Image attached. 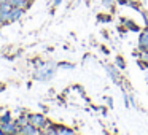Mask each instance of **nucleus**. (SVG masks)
Segmentation results:
<instances>
[{
	"mask_svg": "<svg viewBox=\"0 0 148 135\" xmlns=\"http://www.w3.org/2000/svg\"><path fill=\"white\" fill-rule=\"evenodd\" d=\"M112 2H113V0H103V5H105V7H108V5H112Z\"/></svg>",
	"mask_w": 148,
	"mask_h": 135,
	"instance_id": "obj_8",
	"label": "nucleus"
},
{
	"mask_svg": "<svg viewBox=\"0 0 148 135\" xmlns=\"http://www.w3.org/2000/svg\"><path fill=\"white\" fill-rule=\"evenodd\" d=\"M21 134H37V129H35V125L34 124H26V125H23V129H21Z\"/></svg>",
	"mask_w": 148,
	"mask_h": 135,
	"instance_id": "obj_3",
	"label": "nucleus"
},
{
	"mask_svg": "<svg viewBox=\"0 0 148 135\" xmlns=\"http://www.w3.org/2000/svg\"><path fill=\"white\" fill-rule=\"evenodd\" d=\"M13 7H21V8H24V7H29V0H8Z\"/></svg>",
	"mask_w": 148,
	"mask_h": 135,
	"instance_id": "obj_4",
	"label": "nucleus"
},
{
	"mask_svg": "<svg viewBox=\"0 0 148 135\" xmlns=\"http://www.w3.org/2000/svg\"><path fill=\"white\" fill-rule=\"evenodd\" d=\"M140 46L148 51V30L142 33V37H140Z\"/></svg>",
	"mask_w": 148,
	"mask_h": 135,
	"instance_id": "obj_5",
	"label": "nucleus"
},
{
	"mask_svg": "<svg viewBox=\"0 0 148 135\" xmlns=\"http://www.w3.org/2000/svg\"><path fill=\"white\" fill-rule=\"evenodd\" d=\"M29 121H30V124H34L35 127H43V125L48 124V122H46V119L43 118L42 115H30L29 116Z\"/></svg>",
	"mask_w": 148,
	"mask_h": 135,
	"instance_id": "obj_1",
	"label": "nucleus"
},
{
	"mask_svg": "<svg viewBox=\"0 0 148 135\" xmlns=\"http://www.w3.org/2000/svg\"><path fill=\"white\" fill-rule=\"evenodd\" d=\"M143 59H145V61H148V54H143Z\"/></svg>",
	"mask_w": 148,
	"mask_h": 135,
	"instance_id": "obj_10",
	"label": "nucleus"
},
{
	"mask_svg": "<svg viewBox=\"0 0 148 135\" xmlns=\"http://www.w3.org/2000/svg\"><path fill=\"white\" fill-rule=\"evenodd\" d=\"M2 24H3V22H2V21H0V27H2Z\"/></svg>",
	"mask_w": 148,
	"mask_h": 135,
	"instance_id": "obj_12",
	"label": "nucleus"
},
{
	"mask_svg": "<svg viewBox=\"0 0 148 135\" xmlns=\"http://www.w3.org/2000/svg\"><path fill=\"white\" fill-rule=\"evenodd\" d=\"M116 62H118L119 67H124V62H121V59H116Z\"/></svg>",
	"mask_w": 148,
	"mask_h": 135,
	"instance_id": "obj_9",
	"label": "nucleus"
},
{
	"mask_svg": "<svg viewBox=\"0 0 148 135\" xmlns=\"http://www.w3.org/2000/svg\"><path fill=\"white\" fill-rule=\"evenodd\" d=\"M21 14H23V8H21V7H14V8H11L10 21H16V19H19Z\"/></svg>",
	"mask_w": 148,
	"mask_h": 135,
	"instance_id": "obj_2",
	"label": "nucleus"
},
{
	"mask_svg": "<svg viewBox=\"0 0 148 135\" xmlns=\"http://www.w3.org/2000/svg\"><path fill=\"white\" fill-rule=\"evenodd\" d=\"M2 122H10V115H5V116H2Z\"/></svg>",
	"mask_w": 148,
	"mask_h": 135,
	"instance_id": "obj_7",
	"label": "nucleus"
},
{
	"mask_svg": "<svg viewBox=\"0 0 148 135\" xmlns=\"http://www.w3.org/2000/svg\"><path fill=\"white\" fill-rule=\"evenodd\" d=\"M3 2H5V0H0V5H2V3H3Z\"/></svg>",
	"mask_w": 148,
	"mask_h": 135,
	"instance_id": "obj_11",
	"label": "nucleus"
},
{
	"mask_svg": "<svg viewBox=\"0 0 148 135\" xmlns=\"http://www.w3.org/2000/svg\"><path fill=\"white\" fill-rule=\"evenodd\" d=\"M61 132V134H72L70 129H58V134Z\"/></svg>",
	"mask_w": 148,
	"mask_h": 135,
	"instance_id": "obj_6",
	"label": "nucleus"
}]
</instances>
